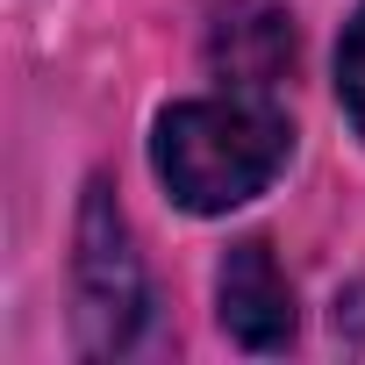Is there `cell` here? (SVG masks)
Segmentation results:
<instances>
[{"mask_svg":"<svg viewBox=\"0 0 365 365\" xmlns=\"http://www.w3.org/2000/svg\"><path fill=\"white\" fill-rule=\"evenodd\" d=\"M294 150V122L265 93H215V101H179L150 129V165L165 194L187 215H230L258 201Z\"/></svg>","mask_w":365,"mask_h":365,"instance_id":"1","label":"cell"},{"mask_svg":"<svg viewBox=\"0 0 365 365\" xmlns=\"http://www.w3.org/2000/svg\"><path fill=\"white\" fill-rule=\"evenodd\" d=\"M150 315V279L129 237L122 201L108 194V179H93L79 201V230H72V329L86 358H115L136 344Z\"/></svg>","mask_w":365,"mask_h":365,"instance_id":"2","label":"cell"},{"mask_svg":"<svg viewBox=\"0 0 365 365\" xmlns=\"http://www.w3.org/2000/svg\"><path fill=\"white\" fill-rule=\"evenodd\" d=\"M215 315L244 351H287L294 344V287H287L265 237L230 244V258L215 272Z\"/></svg>","mask_w":365,"mask_h":365,"instance_id":"3","label":"cell"},{"mask_svg":"<svg viewBox=\"0 0 365 365\" xmlns=\"http://www.w3.org/2000/svg\"><path fill=\"white\" fill-rule=\"evenodd\" d=\"M208 58L237 93H272L294 72V15L272 8V0H230L222 22H215Z\"/></svg>","mask_w":365,"mask_h":365,"instance_id":"4","label":"cell"},{"mask_svg":"<svg viewBox=\"0 0 365 365\" xmlns=\"http://www.w3.org/2000/svg\"><path fill=\"white\" fill-rule=\"evenodd\" d=\"M336 101H344L351 129L365 136V8L344 22V43H336Z\"/></svg>","mask_w":365,"mask_h":365,"instance_id":"5","label":"cell"}]
</instances>
